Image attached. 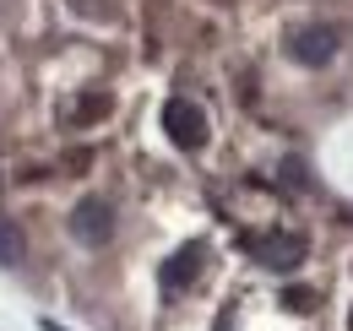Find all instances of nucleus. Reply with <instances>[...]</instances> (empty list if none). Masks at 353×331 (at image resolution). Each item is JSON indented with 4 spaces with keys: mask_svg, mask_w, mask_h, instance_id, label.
Instances as JSON below:
<instances>
[{
    "mask_svg": "<svg viewBox=\"0 0 353 331\" xmlns=\"http://www.w3.org/2000/svg\"><path fill=\"white\" fill-rule=\"evenodd\" d=\"M239 245L250 250V255L261 261L266 272H277V277H288V272H299V266H305V255H310L305 234H245Z\"/></svg>",
    "mask_w": 353,
    "mask_h": 331,
    "instance_id": "1",
    "label": "nucleus"
},
{
    "mask_svg": "<svg viewBox=\"0 0 353 331\" xmlns=\"http://www.w3.org/2000/svg\"><path fill=\"white\" fill-rule=\"evenodd\" d=\"M65 228H71V239L88 250H103L109 239H114V207L103 201V196H88L82 207L65 217Z\"/></svg>",
    "mask_w": 353,
    "mask_h": 331,
    "instance_id": "2",
    "label": "nucleus"
},
{
    "mask_svg": "<svg viewBox=\"0 0 353 331\" xmlns=\"http://www.w3.org/2000/svg\"><path fill=\"white\" fill-rule=\"evenodd\" d=\"M163 130H169L174 147L196 152V147H207V109L190 103V98H169L163 103Z\"/></svg>",
    "mask_w": 353,
    "mask_h": 331,
    "instance_id": "3",
    "label": "nucleus"
},
{
    "mask_svg": "<svg viewBox=\"0 0 353 331\" xmlns=\"http://www.w3.org/2000/svg\"><path fill=\"white\" fill-rule=\"evenodd\" d=\"M332 54H337V28H332V22L299 28V33L288 39V60H299L305 71H321V66H332Z\"/></svg>",
    "mask_w": 353,
    "mask_h": 331,
    "instance_id": "4",
    "label": "nucleus"
},
{
    "mask_svg": "<svg viewBox=\"0 0 353 331\" xmlns=\"http://www.w3.org/2000/svg\"><path fill=\"white\" fill-rule=\"evenodd\" d=\"M201 272H207V250L190 245V250H179V255H169V261L158 266V288L163 293H185V288L201 283Z\"/></svg>",
    "mask_w": 353,
    "mask_h": 331,
    "instance_id": "5",
    "label": "nucleus"
},
{
    "mask_svg": "<svg viewBox=\"0 0 353 331\" xmlns=\"http://www.w3.org/2000/svg\"><path fill=\"white\" fill-rule=\"evenodd\" d=\"M22 250H28V239H22L17 217H6V212H0V266H17V261H22Z\"/></svg>",
    "mask_w": 353,
    "mask_h": 331,
    "instance_id": "6",
    "label": "nucleus"
},
{
    "mask_svg": "<svg viewBox=\"0 0 353 331\" xmlns=\"http://www.w3.org/2000/svg\"><path fill=\"white\" fill-rule=\"evenodd\" d=\"M103 109H109V98H103V92H82V98L71 103V114H77V120H92V114H103Z\"/></svg>",
    "mask_w": 353,
    "mask_h": 331,
    "instance_id": "7",
    "label": "nucleus"
},
{
    "mask_svg": "<svg viewBox=\"0 0 353 331\" xmlns=\"http://www.w3.org/2000/svg\"><path fill=\"white\" fill-rule=\"evenodd\" d=\"M0 196H6V174H0Z\"/></svg>",
    "mask_w": 353,
    "mask_h": 331,
    "instance_id": "8",
    "label": "nucleus"
}]
</instances>
